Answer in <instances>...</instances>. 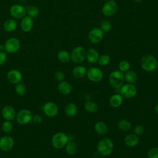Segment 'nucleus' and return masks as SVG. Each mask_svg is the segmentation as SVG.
Returning <instances> with one entry per match:
<instances>
[{
	"instance_id": "de8ad7c7",
	"label": "nucleus",
	"mask_w": 158,
	"mask_h": 158,
	"mask_svg": "<svg viewBox=\"0 0 158 158\" xmlns=\"http://www.w3.org/2000/svg\"><path fill=\"white\" fill-rule=\"evenodd\" d=\"M100 158H104V157H100Z\"/></svg>"
},
{
	"instance_id": "c9c22d12",
	"label": "nucleus",
	"mask_w": 158,
	"mask_h": 158,
	"mask_svg": "<svg viewBox=\"0 0 158 158\" xmlns=\"http://www.w3.org/2000/svg\"><path fill=\"white\" fill-rule=\"evenodd\" d=\"M112 28V25L111 23L107 20H103L101 23V29L104 31V32H108Z\"/></svg>"
},
{
	"instance_id": "f8f14e48",
	"label": "nucleus",
	"mask_w": 158,
	"mask_h": 158,
	"mask_svg": "<svg viewBox=\"0 0 158 158\" xmlns=\"http://www.w3.org/2000/svg\"><path fill=\"white\" fill-rule=\"evenodd\" d=\"M10 15L15 19H21L25 16L27 9L20 4H14L10 9Z\"/></svg>"
},
{
	"instance_id": "37998d69",
	"label": "nucleus",
	"mask_w": 158,
	"mask_h": 158,
	"mask_svg": "<svg viewBox=\"0 0 158 158\" xmlns=\"http://www.w3.org/2000/svg\"><path fill=\"white\" fill-rule=\"evenodd\" d=\"M2 49H4V45L0 46V50H2Z\"/></svg>"
},
{
	"instance_id": "39448f33",
	"label": "nucleus",
	"mask_w": 158,
	"mask_h": 158,
	"mask_svg": "<svg viewBox=\"0 0 158 158\" xmlns=\"http://www.w3.org/2000/svg\"><path fill=\"white\" fill-rule=\"evenodd\" d=\"M86 51L83 47L77 46L73 49L70 54V58L75 63H81L86 58Z\"/></svg>"
},
{
	"instance_id": "4c0bfd02",
	"label": "nucleus",
	"mask_w": 158,
	"mask_h": 158,
	"mask_svg": "<svg viewBox=\"0 0 158 158\" xmlns=\"http://www.w3.org/2000/svg\"><path fill=\"white\" fill-rule=\"evenodd\" d=\"M134 132L136 135H142L144 132V128L141 125H137L134 128Z\"/></svg>"
},
{
	"instance_id": "4be33fe9",
	"label": "nucleus",
	"mask_w": 158,
	"mask_h": 158,
	"mask_svg": "<svg viewBox=\"0 0 158 158\" xmlns=\"http://www.w3.org/2000/svg\"><path fill=\"white\" fill-rule=\"evenodd\" d=\"M17 27V23L15 20L13 19H7L3 25V28L5 31L7 32L14 31Z\"/></svg>"
},
{
	"instance_id": "4468645a",
	"label": "nucleus",
	"mask_w": 158,
	"mask_h": 158,
	"mask_svg": "<svg viewBox=\"0 0 158 158\" xmlns=\"http://www.w3.org/2000/svg\"><path fill=\"white\" fill-rule=\"evenodd\" d=\"M14 141L10 136H3L0 138V149L2 151H9L14 146Z\"/></svg>"
},
{
	"instance_id": "a211bd4d",
	"label": "nucleus",
	"mask_w": 158,
	"mask_h": 158,
	"mask_svg": "<svg viewBox=\"0 0 158 158\" xmlns=\"http://www.w3.org/2000/svg\"><path fill=\"white\" fill-rule=\"evenodd\" d=\"M125 144L129 147H135L139 142V139L136 134H128L124 139Z\"/></svg>"
},
{
	"instance_id": "9b49d317",
	"label": "nucleus",
	"mask_w": 158,
	"mask_h": 158,
	"mask_svg": "<svg viewBox=\"0 0 158 158\" xmlns=\"http://www.w3.org/2000/svg\"><path fill=\"white\" fill-rule=\"evenodd\" d=\"M104 37V31L100 28H93L88 33V39L93 44L101 42Z\"/></svg>"
},
{
	"instance_id": "ddd939ff",
	"label": "nucleus",
	"mask_w": 158,
	"mask_h": 158,
	"mask_svg": "<svg viewBox=\"0 0 158 158\" xmlns=\"http://www.w3.org/2000/svg\"><path fill=\"white\" fill-rule=\"evenodd\" d=\"M43 110L44 113L49 117H55L58 113V107L57 106L52 102H46L43 107Z\"/></svg>"
},
{
	"instance_id": "6ab92c4d",
	"label": "nucleus",
	"mask_w": 158,
	"mask_h": 158,
	"mask_svg": "<svg viewBox=\"0 0 158 158\" xmlns=\"http://www.w3.org/2000/svg\"><path fill=\"white\" fill-rule=\"evenodd\" d=\"M99 57V55L96 49L94 48H91L86 51V58L89 62L92 64H95L98 62Z\"/></svg>"
},
{
	"instance_id": "0eeeda50",
	"label": "nucleus",
	"mask_w": 158,
	"mask_h": 158,
	"mask_svg": "<svg viewBox=\"0 0 158 158\" xmlns=\"http://www.w3.org/2000/svg\"><path fill=\"white\" fill-rule=\"evenodd\" d=\"M118 9L117 4L114 0H109L103 5L101 11L104 15L110 17L114 15Z\"/></svg>"
},
{
	"instance_id": "58836bf2",
	"label": "nucleus",
	"mask_w": 158,
	"mask_h": 158,
	"mask_svg": "<svg viewBox=\"0 0 158 158\" xmlns=\"http://www.w3.org/2000/svg\"><path fill=\"white\" fill-rule=\"evenodd\" d=\"M54 76H55V78L56 79L59 81H63L64 78H65V75L64 73L62 72V71H59V70H57L55 72V74H54Z\"/></svg>"
},
{
	"instance_id": "f03ea898",
	"label": "nucleus",
	"mask_w": 158,
	"mask_h": 158,
	"mask_svg": "<svg viewBox=\"0 0 158 158\" xmlns=\"http://www.w3.org/2000/svg\"><path fill=\"white\" fill-rule=\"evenodd\" d=\"M141 66L146 72H153L158 66L157 60L151 54L144 55L141 59Z\"/></svg>"
},
{
	"instance_id": "c85d7f7f",
	"label": "nucleus",
	"mask_w": 158,
	"mask_h": 158,
	"mask_svg": "<svg viewBox=\"0 0 158 158\" xmlns=\"http://www.w3.org/2000/svg\"><path fill=\"white\" fill-rule=\"evenodd\" d=\"M84 107L85 110L89 113H94L98 110L97 104L91 101H88L87 102H86L85 103Z\"/></svg>"
},
{
	"instance_id": "e433bc0d",
	"label": "nucleus",
	"mask_w": 158,
	"mask_h": 158,
	"mask_svg": "<svg viewBox=\"0 0 158 158\" xmlns=\"http://www.w3.org/2000/svg\"><path fill=\"white\" fill-rule=\"evenodd\" d=\"M148 158H158V148H153L148 152Z\"/></svg>"
},
{
	"instance_id": "ea45409f",
	"label": "nucleus",
	"mask_w": 158,
	"mask_h": 158,
	"mask_svg": "<svg viewBox=\"0 0 158 158\" xmlns=\"http://www.w3.org/2000/svg\"><path fill=\"white\" fill-rule=\"evenodd\" d=\"M7 59V54L3 51H0V65L4 64Z\"/></svg>"
},
{
	"instance_id": "f3484780",
	"label": "nucleus",
	"mask_w": 158,
	"mask_h": 158,
	"mask_svg": "<svg viewBox=\"0 0 158 158\" xmlns=\"http://www.w3.org/2000/svg\"><path fill=\"white\" fill-rule=\"evenodd\" d=\"M21 28L24 32L30 31L33 25V18L28 15H25L22 18L21 21Z\"/></svg>"
},
{
	"instance_id": "473e14b6",
	"label": "nucleus",
	"mask_w": 158,
	"mask_h": 158,
	"mask_svg": "<svg viewBox=\"0 0 158 158\" xmlns=\"http://www.w3.org/2000/svg\"><path fill=\"white\" fill-rule=\"evenodd\" d=\"M2 129L5 133H10L13 129V124L9 120L4 121L2 124Z\"/></svg>"
},
{
	"instance_id": "a19ab883",
	"label": "nucleus",
	"mask_w": 158,
	"mask_h": 158,
	"mask_svg": "<svg viewBox=\"0 0 158 158\" xmlns=\"http://www.w3.org/2000/svg\"><path fill=\"white\" fill-rule=\"evenodd\" d=\"M32 120L35 123H40L42 121V117L41 115H40L38 114H36L35 115H33Z\"/></svg>"
},
{
	"instance_id": "2eb2a0df",
	"label": "nucleus",
	"mask_w": 158,
	"mask_h": 158,
	"mask_svg": "<svg viewBox=\"0 0 158 158\" xmlns=\"http://www.w3.org/2000/svg\"><path fill=\"white\" fill-rule=\"evenodd\" d=\"M7 77L10 83L15 85L20 83L22 80V73L20 71L15 69H12L9 71L7 75Z\"/></svg>"
},
{
	"instance_id": "2f4dec72",
	"label": "nucleus",
	"mask_w": 158,
	"mask_h": 158,
	"mask_svg": "<svg viewBox=\"0 0 158 158\" xmlns=\"http://www.w3.org/2000/svg\"><path fill=\"white\" fill-rule=\"evenodd\" d=\"M110 58L108 55L103 54V55L99 56L98 60V63L100 65L105 66V65H107V64H109V63L110 62Z\"/></svg>"
},
{
	"instance_id": "f257e3e1",
	"label": "nucleus",
	"mask_w": 158,
	"mask_h": 158,
	"mask_svg": "<svg viewBox=\"0 0 158 158\" xmlns=\"http://www.w3.org/2000/svg\"><path fill=\"white\" fill-rule=\"evenodd\" d=\"M114 148L112 141L107 138L101 139L97 146V149L99 154L102 156H108L111 154Z\"/></svg>"
},
{
	"instance_id": "423d86ee",
	"label": "nucleus",
	"mask_w": 158,
	"mask_h": 158,
	"mask_svg": "<svg viewBox=\"0 0 158 158\" xmlns=\"http://www.w3.org/2000/svg\"><path fill=\"white\" fill-rule=\"evenodd\" d=\"M120 93L123 97L130 99L135 96L137 93V89L133 84L127 83L120 87Z\"/></svg>"
},
{
	"instance_id": "9d476101",
	"label": "nucleus",
	"mask_w": 158,
	"mask_h": 158,
	"mask_svg": "<svg viewBox=\"0 0 158 158\" xmlns=\"http://www.w3.org/2000/svg\"><path fill=\"white\" fill-rule=\"evenodd\" d=\"M4 49L7 52L14 53L17 52L20 47V43L16 38H10L4 43Z\"/></svg>"
},
{
	"instance_id": "c03bdc74",
	"label": "nucleus",
	"mask_w": 158,
	"mask_h": 158,
	"mask_svg": "<svg viewBox=\"0 0 158 158\" xmlns=\"http://www.w3.org/2000/svg\"><path fill=\"white\" fill-rule=\"evenodd\" d=\"M134 1H136V2H140V1H141L142 0H134Z\"/></svg>"
},
{
	"instance_id": "7ed1b4c3",
	"label": "nucleus",
	"mask_w": 158,
	"mask_h": 158,
	"mask_svg": "<svg viewBox=\"0 0 158 158\" xmlns=\"http://www.w3.org/2000/svg\"><path fill=\"white\" fill-rule=\"evenodd\" d=\"M124 80L123 73L119 70H114L109 75V83L110 85L115 88H120L123 85Z\"/></svg>"
},
{
	"instance_id": "5701e85b",
	"label": "nucleus",
	"mask_w": 158,
	"mask_h": 158,
	"mask_svg": "<svg viewBox=\"0 0 158 158\" xmlns=\"http://www.w3.org/2000/svg\"><path fill=\"white\" fill-rule=\"evenodd\" d=\"M86 69L82 65H78L75 67L72 71L73 75L77 78H81L86 75Z\"/></svg>"
},
{
	"instance_id": "79ce46f5",
	"label": "nucleus",
	"mask_w": 158,
	"mask_h": 158,
	"mask_svg": "<svg viewBox=\"0 0 158 158\" xmlns=\"http://www.w3.org/2000/svg\"><path fill=\"white\" fill-rule=\"evenodd\" d=\"M155 111L158 114V103L156 104V106H155Z\"/></svg>"
},
{
	"instance_id": "a878e982",
	"label": "nucleus",
	"mask_w": 158,
	"mask_h": 158,
	"mask_svg": "<svg viewBox=\"0 0 158 158\" xmlns=\"http://www.w3.org/2000/svg\"><path fill=\"white\" fill-rule=\"evenodd\" d=\"M107 126L102 122H98L94 125V130L99 135H104L107 132Z\"/></svg>"
},
{
	"instance_id": "a18cd8bd",
	"label": "nucleus",
	"mask_w": 158,
	"mask_h": 158,
	"mask_svg": "<svg viewBox=\"0 0 158 158\" xmlns=\"http://www.w3.org/2000/svg\"><path fill=\"white\" fill-rule=\"evenodd\" d=\"M103 1H109V0H103Z\"/></svg>"
},
{
	"instance_id": "f704fd0d",
	"label": "nucleus",
	"mask_w": 158,
	"mask_h": 158,
	"mask_svg": "<svg viewBox=\"0 0 158 158\" xmlns=\"http://www.w3.org/2000/svg\"><path fill=\"white\" fill-rule=\"evenodd\" d=\"M130 68V63L125 60H122L118 64V69L122 72H125L128 71Z\"/></svg>"
},
{
	"instance_id": "72a5a7b5",
	"label": "nucleus",
	"mask_w": 158,
	"mask_h": 158,
	"mask_svg": "<svg viewBox=\"0 0 158 158\" xmlns=\"http://www.w3.org/2000/svg\"><path fill=\"white\" fill-rule=\"evenodd\" d=\"M15 90L18 94L22 96L25 94L27 89H26L25 85L23 83H22L20 82V83L16 84V85L15 86Z\"/></svg>"
},
{
	"instance_id": "20e7f679",
	"label": "nucleus",
	"mask_w": 158,
	"mask_h": 158,
	"mask_svg": "<svg viewBox=\"0 0 158 158\" xmlns=\"http://www.w3.org/2000/svg\"><path fill=\"white\" fill-rule=\"evenodd\" d=\"M69 141V136L63 132L56 133L52 138V145L56 149H61L64 148Z\"/></svg>"
},
{
	"instance_id": "cd10ccee",
	"label": "nucleus",
	"mask_w": 158,
	"mask_h": 158,
	"mask_svg": "<svg viewBox=\"0 0 158 158\" xmlns=\"http://www.w3.org/2000/svg\"><path fill=\"white\" fill-rule=\"evenodd\" d=\"M57 58L59 61L63 63H67L71 59L70 54L65 50H62L58 52Z\"/></svg>"
},
{
	"instance_id": "1a4fd4ad",
	"label": "nucleus",
	"mask_w": 158,
	"mask_h": 158,
	"mask_svg": "<svg viewBox=\"0 0 158 158\" xmlns=\"http://www.w3.org/2000/svg\"><path fill=\"white\" fill-rule=\"evenodd\" d=\"M88 78L93 82H99L103 78V72L98 67H91L86 72Z\"/></svg>"
},
{
	"instance_id": "b1692460",
	"label": "nucleus",
	"mask_w": 158,
	"mask_h": 158,
	"mask_svg": "<svg viewBox=\"0 0 158 158\" xmlns=\"http://www.w3.org/2000/svg\"><path fill=\"white\" fill-rule=\"evenodd\" d=\"M77 107L73 102L68 103L65 107V112L69 117H73L77 113Z\"/></svg>"
},
{
	"instance_id": "dca6fc26",
	"label": "nucleus",
	"mask_w": 158,
	"mask_h": 158,
	"mask_svg": "<svg viewBox=\"0 0 158 158\" xmlns=\"http://www.w3.org/2000/svg\"><path fill=\"white\" fill-rule=\"evenodd\" d=\"M2 115L6 120H12L16 116L15 109L9 105L4 106L2 109Z\"/></svg>"
},
{
	"instance_id": "bb28decb",
	"label": "nucleus",
	"mask_w": 158,
	"mask_h": 158,
	"mask_svg": "<svg viewBox=\"0 0 158 158\" xmlns=\"http://www.w3.org/2000/svg\"><path fill=\"white\" fill-rule=\"evenodd\" d=\"M65 147L66 152L69 155H73L77 151V144L73 141H69Z\"/></svg>"
},
{
	"instance_id": "aec40b11",
	"label": "nucleus",
	"mask_w": 158,
	"mask_h": 158,
	"mask_svg": "<svg viewBox=\"0 0 158 158\" xmlns=\"http://www.w3.org/2000/svg\"><path fill=\"white\" fill-rule=\"evenodd\" d=\"M58 89L60 93L67 95L71 93L72 90V87L71 84L67 81H61L58 85Z\"/></svg>"
},
{
	"instance_id": "7c9ffc66",
	"label": "nucleus",
	"mask_w": 158,
	"mask_h": 158,
	"mask_svg": "<svg viewBox=\"0 0 158 158\" xmlns=\"http://www.w3.org/2000/svg\"><path fill=\"white\" fill-rule=\"evenodd\" d=\"M27 13L28 14V16L31 17V18L36 17L39 14V10L35 6H30L27 7Z\"/></svg>"
},
{
	"instance_id": "393cba45",
	"label": "nucleus",
	"mask_w": 158,
	"mask_h": 158,
	"mask_svg": "<svg viewBox=\"0 0 158 158\" xmlns=\"http://www.w3.org/2000/svg\"><path fill=\"white\" fill-rule=\"evenodd\" d=\"M124 75V80L128 83H135L137 80V75L136 73L133 70H128L125 72L123 74Z\"/></svg>"
},
{
	"instance_id": "49530a36",
	"label": "nucleus",
	"mask_w": 158,
	"mask_h": 158,
	"mask_svg": "<svg viewBox=\"0 0 158 158\" xmlns=\"http://www.w3.org/2000/svg\"><path fill=\"white\" fill-rule=\"evenodd\" d=\"M157 64H158V60H157Z\"/></svg>"
},
{
	"instance_id": "412c9836",
	"label": "nucleus",
	"mask_w": 158,
	"mask_h": 158,
	"mask_svg": "<svg viewBox=\"0 0 158 158\" xmlns=\"http://www.w3.org/2000/svg\"><path fill=\"white\" fill-rule=\"evenodd\" d=\"M123 102V96L120 94H115L112 95L109 100L110 106L114 108L120 107Z\"/></svg>"
},
{
	"instance_id": "c756f323",
	"label": "nucleus",
	"mask_w": 158,
	"mask_h": 158,
	"mask_svg": "<svg viewBox=\"0 0 158 158\" xmlns=\"http://www.w3.org/2000/svg\"><path fill=\"white\" fill-rule=\"evenodd\" d=\"M117 125L118 128L123 131H128L131 127V123L127 120H122L119 121Z\"/></svg>"
},
{
	"instance_id": "6e6552de",
	"label": "nucleus",
	"mask_w": 158,
	"mask_h": 158,
	"mask_svg": "<svg viewBox=\"0 0 158 158\" xmlns=\"http://www.w3.org/2000/svg\"><path fill=\"white\" fill-rule=\"evenodd\" d=\"M33 114L28 109H22L18 112L16 115V119L19 123L21 125H25L32 120Z\"/></svg>"
}]
</instances>
